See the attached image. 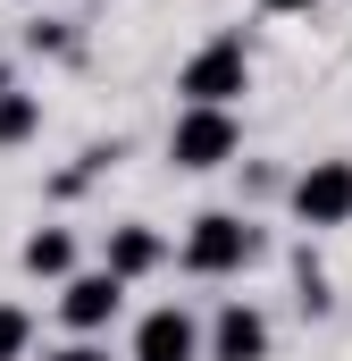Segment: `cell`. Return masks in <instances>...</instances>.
Segmentation results:
<instances>
[{"mask_svg":"<svg viewBox=\"0 0 352 361\" xmlns=\"http://www.w3.org/2000/svg\"><path fill=\"white\" fill-rule=\"evenodd\" d=\"M260 252H268V235L252 210H201V219H184V244H176V261L193 277H244V269H260Z\"/></svg>","mask_w":352,"mask_h":361,"instance_id":"cell-1","label":"cell"},{"mask_svg":"<svg viewBox=\"0 0 352 361\" xmlns=\"http://www.w3.org/2000/svg\"><path fill=\"white\" fill-rule=\"evenodd\" d=\"M176 92H184V109H235L244 92H252V42L227 25V34H210L184 68H176Z\"/></svg>","mask_w":352,"mask_h":361,"instance_id":"cell-2","label":"cell"},{"mask_svg":"<svg viewBox=\"0 0 352 361\" xmlns=\"http://www.w3.org/2000/svg\"><path fill=\"white\" fill-rule=\"evenodd\" d=\"M285 210H294V227H310V235L352 227V160H344V152H327V160L294 169V177H285Z\"/></svg>","mask_w":352,"mask_h":361,"instance_id":"cell-3","label":"cell"},{"mask_svg":"<svg viewBox=\"0 0 352 361\" xmlns=\"http://www.w3.org/2000/svg\"><path fill=\"white\" fill-rule=\"evenodd\" d=\"M244 152V118L235 109H176L168 118V160L184 177H210V169H227Z\"/></svg>","mask_w":352,"mask_h":361,"instance_id":"cell-4","label":"cell"},{"mask_svg":"<svg viewBox=\"0 0 352 361\" xmlns=\"http://www.w3.org/2000/svg\"><path fill=\"white\" fill-rule=\"evenodd\" d=\"M126 319V277L118 269H76L59 286V328L68 336H109Z\"/></svg>","mask_w":352,"mask_h":361,"instance_id":"cell-5","label":"cell"},{"mask_svg":"<svg viewBox=\"0 0 352 361\" xmlns=\"http://www.w3.org/2000/svg\"><path fill=\"white\" fill-rule=\"evenodd\" d=\"M268 345H277V328H268L260 302H218L210 311V336H201V361H268Z\"/></svg>","mask_w":352,"mask_h":361,"instance_id":"cell-6","label":"cell"},{"mask_svg":"<svg viewBox=\"0 0 352 361\" xmlns=\"http://www.w3.org/2000/svg\"><path fill=\"white\" fill-rule=\"evenodd\" d=\"M201 319L184 311V302H160V311H143L134 319V345H126V361H201Z\"/></svg>","mask_w":352,"mask_h":361,"instance_id":"cell-7","label":"cell"},{"mask_svg":"<svg viewBox=\"0 0 352 361\" xmlns=\"http://www.w3.org/2000/svg\"><path fill=\"white\" fill-rule=\"evenodd\" d=\"M160 261H168V235H160L151 219H118V227L101 235V269H118L126 286H134V277H151Z\"/></svg>","mask_w":352,"mask_h":361,"instance_id":"cell-8","label":"cell"},{"mask_svg":"<svg viewBox=\"0 0 352 361\" xmlns=\"http://www.w3.org/2000/svg\"><path fill=\"white\" fill-rule=\"evenodd\" d=\"M17 269H25V277H42V286H68V277L84 269V261H76V227L42 219V227H34V235L17 244Z\"/></svg>","mask_w":352,"mask_h":361,"instance_id":"cell-9","label":"cell"},{"mask_svg":"<svg viewBox=\"0 0 352 361\" xmlns=\"http://www.w3.org/2000/svg\"><path fill=\"white\" fill-rule=\"evenodd\" d=\"M42 135V92H0V152H17V143H34Z\"/></svg>","mask_w":352,"mask_h":361,"instance_id":"cell-10","label":"cell"},{"mask_svg":"<svg viewBox=\"0 0 352 361\" xmlns=\"http://www.w3.org/2000/svg\"><path fill=\"white\" fill-rule=\"evenodd\" d=\"M294 302H302V311H310V319H327V311H336V294H327V269H319V261H310V252H302V261H294Z\"/></svg>","mask_w":352,"mask_h":361,"instance_id":"cell-11","label":"cell"},{"mask_svg":"<svg viewBox=\"0 0 352 361\" xmlns=\"http://www.w3.org/2000/svg\"><path fill=\"white\" fill-rule=\"evenodd\" d=\"M25 353H34V311L0 302V361H25Z\"/></svg>","mask_w":352,"mask_h":361,"instance_id":"cell-12","label":"cell"},{"mask_svg":"<svg viewBox=\"0 0 352 361\" xmlns=\"http://www.w3.org/2000/svg\"><path fill=\"white\" fill-rule=\"evenodd\" d=\"M25 51H42V59H76V34H68L59 17H34V25H25Z\"/></svg>","mask_w":352,"mask_h":361,"instance_id":"cell-13","label":"cell"},{"mask_svg":"<svg viewBox=\"0 0 352 361\" xmlns=\"http://www.w3.org/2000/svg\"><path fill=\"white\" fill-rule=\"evenodd\" d=\"M51 361H109V345H101V336H68Z\"/></svg>","mask_w":352,"mask_h":361,"instance_id":"cell-14","label":"cell"},{"mask_svg":"<svg viewBox=\"0 0 352 361\" xmlns=\"http://www.w3.org/2000/svg\"><path fill=\"white\" fill-rule=\"evenodd\" d=\"M268 17H310V8H319V0H260Z\"/></svg>","mask_w":352,"mask_h":361,"instance_id":"cell-15","label":"cell"},{"mask_svg":"<svg viewBox=\"0 0 352 361\" xmlns=\"http://www.w3.org/2000/svg\"><path fill=\"white\" fill-rule=\"evenodd\" d=\"M0 92H17V68H8V59H0Z\"/></svg>","mask_w":352,"mask_h":361,"instance_id":"cell-16","label":"cell"}]
</instances>
